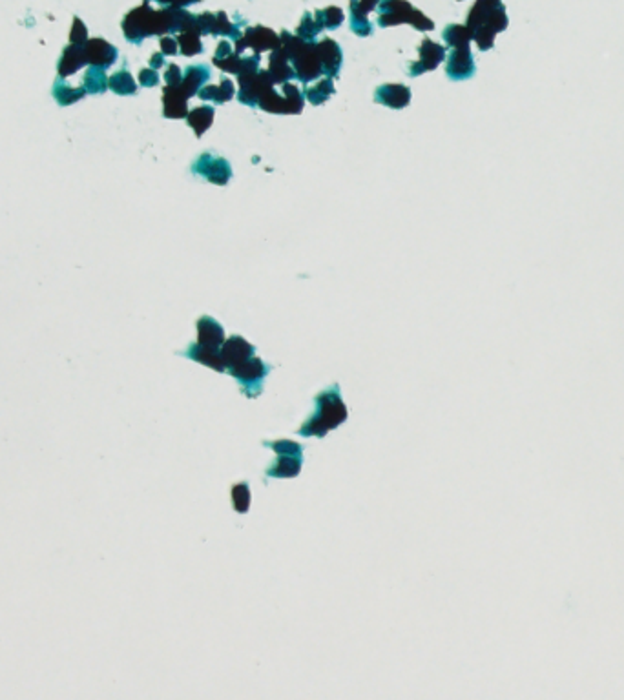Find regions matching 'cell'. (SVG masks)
<instances>
[{"mask_svg":"<svg viewBox=\"0 0 624 700\" xmlns=\"http://www.w3.org/2000/svg\"><path fill=\"white\" fill-rule=\"evenodd\" d=\"M177 44H179V49L183 55L186 57H193V55H199L203 51V44H201V33L198 30V24H193L192 27H188L186 31L179 33L177 35Z\"/></svg>","mask_w":624,"mask_h":700,"instance_id":"obj_25","label":"cell"},{"mask_svg":"<svg viewBox=\"0 0 624 700\" xmlns=\"http://www.w3.org/2000/svg\"><path fill=\"white\" fill-rule=\"evenodd\" d=\"M263 445L276 453V460L267 469L268 478H294L299 474L304 463V445L290 440H265Z\"/></svg>","mask_w":624,"mask_h":700,"instance_id":"obj_6","label":"cell"},{"mask_svg":"<svg viewBox=\"0 0 624 700\" xmlns=\"http://www.w3.org/2000/svg\"><path fill=\"white\" fill-rule=\"evenodd\" d=\"M272 367L265 365L260 357H248L246 362L239 363L229 370V374L238 381L239 388L246 398H258L263 391V381Z\"/></svg>","mask_w":624,"mask_h":700,"instance_id":"obj_7","label":"cell"},{"mask_svg":"<svg viewBox=\"0 0 624 700\" xmlns=\"http://www.w3.org/2000/svg\"><path fill=\"white\" fill-rule=\"evenodd\" d=\"M198 2H201V0H176V2H174L172 6H177V8H186V6L198 4Z\"/></svg>","mask_w":624,"mask_h":700,"instance_id":"obj_44","label":"cell"},{"mask_svg":"<svg viewBox=\"0 0 624 700\" xmlns=\"http://www.w3.org/2000/svg\"><path fill=\"white\" fill-rule=\"evenodd\" d=\"M256 347L251 345L241 336H230L229 339H224V343L221 345V360H223L224 372H229L239 363L246 362L248 357L254 356Z\"/></svg>","mask_w":624,"mask_h":700,"instance_id":"obj_13","label":"cell"},{"mask_svg":"<svg viewBox=\"0 0 624 700\" xmlns=\"http://www.w3.org/2000/svg\"><path fill=\"white\" fill-rule=\"evenodd\" d=\"M212 64H214L216 68H220L221 71H227V73H236V75H238L239 64H241V57H239L238 53L234 51L232 55H229V57L214 59V61H212Z\"/></svg>","mask_w":624,"mask_h":700,"instance_id":"obj_35","label":"cell"},{"mask_svg":"<svg viewBox=\"0 0 624 700\" xmlns=\"http://www.w3.org/2000/svg\"><path fill=\"white\" fill-rule=\"evenodd\" d=\"M335 92H336L335 79L325 77V79L318 80L314 86H308V88H305L304 95L307 97V101L311 102V104L320 106V104H323V102L329 101V99L335 95Z\"/></svg>","mask_w":624,"mask_h":700,"instance_id":"obj_24","label":"cell"},{"mask_svg":"<svg viewBox=\"0 0 624 700\" xmlns=\"http://www.w3.org/2000/svg\"><path fill=\"white\" fill-rule=\"evenodd\" d=\"M442 37H444V42L449 48H464V46H469L471 40V33L467 26H458V24H449L442 33Z\"/></svg>","mask_w":624,"mask_h":700,"instance_id":"obj_29","label":"cell"},{"mask_svg":"<svg viewBox=\"0 0 624 700\" xmlns=\"http://www.w3.org/2000/svg\"><path fill=\"white\" fill-rule=\"evenodd\" d=\"M321 30L316 24L314 17H312L308 11H305L304 17H301V23L298 24V30H296V35L299 39H304L305 42H316V37L320 35Z\"/></svg>","mask_w":624,"mask_h":700,"instance_id":"obj_32","label":"cell"},{"mask_svg":"<svg viewBox=\"0 0 624 700\" xmlns=\"http://www.w3.org/2000/svg\"><path fill=\"white\" fill-rule=\"evenodd\" d=\"M374 101L392 110H402L411 102V90L404 84H383L374 92Z\"/></svg>","mask_w":624,"mask_h":700,"instance_id":"obj_16","label":"cell"},{"mask_svg":"<svg viewBox=\"0 0 624 700\" xmlns=\"http://www.w3.org/2000/svg\"><path fill=\"white\" fill-rule=\"evenodd\" d=\"M196 24H198V30L201 35H212L214 24H216V13L205 11V13L196 15Z\"/></svg>","mask_w":624,"mask_h":700,"instance_id":"obj_36","label":"cell"},{"mask_svg":"<svg viewBox=\"0 0 624 700\" xmlns=\"http://www.w3.org/2000/svg\"><path fill=\"white\" fill-rule=\"evenodd\" d=\"M282 46V39L280 35H276L272 30H268L265 26H254V27H246L243 31V35L236 40V46H234V51L241 55L246 48L254 49V53H263V51H274Z\"/></svg>","mask_w":624,"mask_h":700,"instance_id":"obj_9","label":"cell"},{"mask_svg":"<svg viewBox=\"0 0 624 700\" xmlns=\"http://www.w3.org/2000/svg\"><path fill=\"white\" fill-rule=\"evenodd\" d=\"M508 24L500 0H476L475 8L471 9L467 18V30L471 39L476 40L480 49H489L493 46L495 33L502 31Z\"/></svg>","mask_w":624,"mask_h":700,"instance_id":"obj_3","label":"cell"},{"mask_svg":"<svg viewBox=\"0 0 624 700\" xmlns=\"http://www.w3.org/2000/svg\"><path fill=\"white\" fill-rule=\"evenodd\" d=\"M282 93L285 97V104H287V115H298L304 111V104H305V95L304 92L294 86V84L285 82L282 84Z\"/></svg>","mask_w":624,"mask_h":700,"instance_id":"obj_28","label":"cell"},{"mask_svg":"<svg viewBox=\"0 0 624 700\" xmlns=\"http://www.w3.org/2000/svg\"><path fill=\"white\" fill-rule=\"evenodd\" d=\"M268 75L272 79L274 84H285L289 80L296 79L294 70H292V64H290L287 53L283 51V48L280 46L277 49H274L270 59H268Z\"/></svg>","mask_w":624,"mask_h":700,"instance_id":"obj_19","label":"cell"},{"mask_svg":"<svg viewBox=\"0 0 624 700\" xmlns=\"http://www.w3.org/2000/svg\"><path fill=\"white\" fill-rule=\"evenodd\" d=\"M150 66H152V70H159V68H163L164 66L163 53H155V55H152V59H150Z\"/></svg>","mask_w":624,"mask_h":700,"instance_id":"obj_43","label":"cell"},{"mask_svg":"<svg viewBox=\"0 0 624 700\" xmlns=\"http://www.w3.org/2000/svg\"><path fill=\"white\" fill-rule=\"evenodd\" d=\"M86 86H88L90 92L93 93H101L106 90V75L102 68H95L93 66L90 70V73L86 75Z\"/></svg>","mask_w":624,"mask_h":700,"instance_id":"obj_34","label":"cell"},{"mask_svg":"<svg viewBox=\"0 0 624 700\" xmlns=\"http://www.w3.org/2000/svg\"><path fill=\"white\" fill-rule=\"evenodd\" d=\"M73 26H75V30H73V33H71V40H73L75 44L83 46V42H86V30H84L83 23H80L79 18H75Z\"/></svg>","mask_w":624,"mask_h":700,"instance_id":"obj_40","label":"cell"},{"mask_svg":"<svg viewBox=\"0 0 624 700\" xmlns=\"http://www.w3.org/2000/svg\"><path fill=\"white\" fill-rule=\"evenodd\" d=\"M343 11L336 6H329L325 9H316L314 11V20L320 26V30H336L343 23Z\"/></svg>","mask_w":624,"mask_h":700,"instance_id":"obj_27","label":"cell"},{"mask_svg":"<svg viewBox=\"0 0 624 700\" xmlns=\"http://www.w3.org/2000/svg\"><path fill=\"white\" fill-rule=\"evenodd\" d=\"M188 99L181 92L179 84L177 86H167L163 92L164 102V117L168 119H183L188 115Z\"/></svg>","mask_w":624,"mask_h":700,"instance_id":"obj_20","label":"cell"},{"mask_svg":"<svg viewBox=\"0 0 624 700\" xmlns=\"http://www.w3.org/2000/svg\"><path fill=\"white\" fill-rule=\"evenodd\" d=\"M192 172L217 186H224L232 177V168H230L229 161L223 157H216L208 152L201 154L193 161Z\"/></svg>","mask_w":624,"mask_h":700,"instance_id":"obj_10","label":"cell"},{"mask_svg":"<svg viewBox=\"0 0 624 700\" xmlns=\"http://www.w3.org/2000/svg\"><path fill=\"white\" fill-rule=\"evenodd\" d=\"M164 80H167V86H177L183 80V73H181V68L177 64H170L167 68V73H164Z\"/></svg>","mask_w":624,"mask_h":700,"instance_id":"obj_38","label":"cell"},{"mask_svg":"<svg viewBox=\"0 0 624 700\" xmlns=\"http://www.w3.org/2000/svg\"><path fill=\"white\" fill-rule=\"evenodd\" d=\"M123 30L124 37L133 44H141L146 37L155 35V9L150 8L148 0L124 17Z\"/></svg>","mask_w":624,"mask_h":700,"instance_id":"obj_8","label":"cell"},{"mask_svg":"<svg viewBox=\"0 0 624 700\" xmlns=\"http://www.w3.org/2000/svg\"><path fill=\"white\" fill-rule=\"evenodd\" d=\"M445 73L451 80H466L475 73V62L469 51V46L453 48L445 64Z\"/></svg>","mask_w":624,"mask_h":700,"instance_id":"obj_14","label":"cell"},{"mask_svg":"<svg viewBox=\"0 0 624 700\" xmlns=\"http://www.w3.org/2000/svg\"><path fill=\"white\" fill-rule=\"evenodd\" d=\"M224 343L223 326L210 316L199 317L198 321V341L188 345L185 356L192 362L214 369L217 372H224L223 360H221V345Z\"/></svg>","mask_w":624,"mask_h":700,"instance_id":"obj_2","label":"cell"},{"mask_svg":"<svg viewBox=\"0 0 624 700\" xmlns=\"http://www.w3.org/2000/svg\"><path fill=\"white\" fill-rule=\"evenodd\" d=\"M398 24H411L418 31L435 30V23L420 9L413 8L407 0H380L378 26L391 27Z\"/></svg>","mask_w":624,"mask_h":700,"instance_id":"obj_5","label":"cell"},{"mask_svg":"<svg viewBox=\"0 0 624 700\" xmlns=\"http://www.w3.org/2000/svg\"><path fill=\"white\" fill-rule=\"evenodd\" d=\"M110 88L114 90L115 93H119V95H133V93L137 92V84L136 80L132 79V75H130L126 70H123L112 77Z\"/></svg>","mask_w":624,"mask_h":700,"instance_id":"obj_31","label":"cell"},{"mask_svg":"<svg viewBox=\"0 0 624 700\" xmlns=\"http://www.w3.org/2000/svg\"><path fill=\"white\" fill-rule=\"evenodd\" d=\"M232 503L236 512H246L248 511V505H251V491H248V485L245 481L241 484H236L232 487Z\"/></svg>","mask_w":624,"mask_h":700,"instance_id":"obj_33","label":"cell"},{"mask_svg":"<svg viewBox=\"0 0 624 700\" xmlns=\"http://www.w3.org/2000/svg\"><path fill=\"white\" fill-rule=\"evenodd\" d=\"M347 407L342 401L338 383L321 391L314 400V412L298 429L299 436L323 438L327 432L340 427L347 419Z\"/></svg>","mask_w":624,"mask_h":700,"instance_id":"obj_1","label":"cell"},{"mask_svg":"<svg viewBox=\"0 0 624 700\" xmlns=\"http://www.w3.org/2000/svg\"><path fill=\"white\" fill-rule=\"evenodd\" d=\"M84 57L86 62L93 64L95 68H108L112 66L117 59V49L110 46L102 39H92L88 44L84 46Z\"/></svg>","mask_w":624,"mask_h":700,"instance_id":"obj_17","label":"cell"},{"mask_svg":"<svg viewBox=\"0 0 624 700\" xmlns=\"http://www.w3.org/2000/svg\"><path fill=\"white\" fill-rule=\"evenodd\" d=\"M232 53H234V48L229 40H221L220 44H217L216 53H214V59H224V57H229V55H232Z\"/></svg>","mask_w":624,"mask_h":700,"instance_id":"obj_41","label":"cell"},{"mask_svg":"<svg viewBox=\"0 0 624 700\" xmlns=\"http://www.w3.org/2000/svg\"><path fill=\"white\" fill-rule=\"evenodd\" d=\"M418 55L420 59L416 62H409V75L411 77H418L426 71L436 70L440 62H444L445 48L433 40L424 39L422 44L418 46Z\"/></svg>","mask_w":624,"mask_h":700,"instance_id":"obj_12","label":"cell"},{"mask_svg":"<svg viewBox=\"0 0 624 700\" xmlns=\"http://www.w3.org/2000/svg\"><path fill=\"white\" fill-rule=\"evenodd\" d=\"M378 4H380V0H356V6H358V9H360L361 13H371L373 9H376L378 8Z\"/></svg>","mask_w":624,"mask_h":700,"instance_id":"obj_42","label":"cell"},{"mask_svg":"<svg viewBox=\"0 0 624 700\" xmlns=\"http://www.w3.org/2000/svg\"><path fill=\"white\" fill-rule=\"evenodd\" d=\"M234 95H236V88H234V82L230 79H221L220 86H212V84H205L201 90L198 92V97L201 101H210L216 102V104H224V102L232 101Z\"/></svg>","mask_w":624,"mask_h":700,"instance_id":"obj_21","label":"cell"},{"mask_svg":"<svg viewBox=\"0 0 624 700\" xmlns=\"http://www.w3.org/2000/svg\"><path fill=\"white\" fill-rule=\"evenodd\" d=\"M241 26H246L245 18H239V23H232L229 15L224 11H217L216 13V24H214V37H227L230 40H238L243 35Z\"/></svg>","mask_w":624,"mask_h":700,"instance_id":"obj_23","label":"cell"},{"mask_svg":"<svg viewBox=\"0 0 624 700\" xmlns=\"http://www.w3.org/2000/svg\"><path fill=\"white\" fill-rule=\"evenodd\" d=\"M210 79V68L207 64H196V66H188L183 73V80H181L179 88L185 93V97L190 99L193 95H198L199 90L207 84Z\"/></svg>","mask_w":624,"mask_h":700,"instance_id":"obj_18","label":"cell"},{"mask_svg":"<svg viewBox=\"0 0 624 700\" xmlns=\"http://www.w3.org/2000/svg\"><path fill=\"white\" fill-rule=\"evenodd\" d=\"M280 39H282L283 51L287 53L299 82L308 84L323 75L320 57L316 53V42H305L304 39L292 35L289 31H283Z\"/></svg>","mask_w":624,"mask_h":700,"instance_id":"obj_4","label":"cell"},{"mask_svg":"<svg viewBox=\"0 0 624 700\" xmlns=\"http://www.w3.org/2000/svg\"><path fill=\"white\" fill-rule=\"evenodd\" d=\"M261 110L268 111V113H277V115H287V104H285V97H283L282 92H277L276 88H268L267 92L263 93L260 97V102H258Z\"/></svg>","mask_w":624,"mask_h":700,"instance_id":"obj_26","label":"cell"},{"mask_svg":"<svg viewBox=\"0 0 624 700\" xmlns=\"http://www.w3.org/2000/svg\"><path fill=\"white\" fill-rule=\"evenodd\" d=\"M316 53L320 57L321 62V70H323V75L330 77V79H336L340 73V68H342V49L336 44L332 39H323L320 42H316Z\"/></svg>","mask_w":624,"mask_h":700,"instance_id":"obj_15","label":"cell"},{"mask_svg":"<svg viewBox=\"0 0 624 700\" xmlns=\"http://www.w3.org/2000/svg\"><path fill=\"white\" fill-rule=\"evenodd\" d=\"M161 53H163L164 57L177 55V53H179V44H177V40L172 39V37H161Z\"/></svg>","mask_w":624,"mask_h":700,"instance_id":"obj_37","label":"cell"},{"mask_svg":"<svg viewBox=\"0 0 624 700\" xmlns=\"http://www.w3.org/2000/svg\"><path fill=\"white\" fill-rule=\"evenodd\" d=\"M155 2H159V4H167V6H172L176 0H155Z\"/></svg>","mask_w":624,"mask_h":700,"instance_id":"obj_45","label":"cell"},{"mask_svg":"<svg viewBox=\"0 0 624 700\" xmlns=\"http://www.w3.org/2000/svg\"><path fill=\"white\" fill-rule=\"evenodd\" d=\"M214 115H216V111L212 106H198L192 111H188L186 123L196 132V137H203V133L207 132L214 123Z\"/></svg>","mask_w":624,"mask_h":700,"instance_id":"obj_22","label":"cell"},{"mask_svg":"<svg viewBox=\"0 0 624 700\" xmlns=\"http://www.w3.org/2000/svg\"><path fill=\"white\" fill-rule=\"evenodd\" d=\"M139 82L143 84V86H157L159 84V75H157V71L155 70H143L141 71V75H139Z\"/></svg>","mask_w":624,"mask_h":700,"instance_id":"obj_39","label":"cell"},{"mask_svg":"<svg viewBox=\"0 0 624 700\" xmlns=\"http://www.w3.org/2000/svg\"><path fill=\"white\" fill-rule=\"evenodd\" d=\"M351 30L352 33H356L358 37H369L373 35V24L367 18V15L361 13L356 6V0H351Z\"/></svg>","mask_w":624,"mask_h":700,"instance_id":"obj_30","label":"cell"},{"mask_svg":"<svg viewBox=\"0 0 624 700\" xmlns=\"http://www.w3.org/2000/svg\"><path fill=\"white\" fill-rule=\"evenodd\" d=\"M238 82H239V93L238 99L239 102L246 106H258L260 102V97L267 92L268 88H272L276 84L272 82L270 75H268L267 70H260L256 73H241L238 75Z\"/></svg>","mask_w":624,"mask_h":700,"instance_id":"obj_11","label":"cell"}]
</instances>
